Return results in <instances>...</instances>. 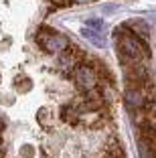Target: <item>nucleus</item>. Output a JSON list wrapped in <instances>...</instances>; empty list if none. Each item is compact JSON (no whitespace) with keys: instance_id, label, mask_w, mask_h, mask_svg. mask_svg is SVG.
<instances>
[{"instance_id":"1","label":"nucleus","mask_w":156,"mask_h":158,"mask_svg":"<svg viewBox=\"0 0 156 158\" xmlns=\"http://www.w3.org/2000/svg\"><path fill=\"white\" fill-rule=\"evenodd\" d=\"M37 43L41 45V49H45L47 53H61L69 47V41L63 35L55 33V31H49V28H39L37 33Z\"/></svg>"},{"instance_id":"2","label":"nucleus","mask_w":156,"mask_h":158,"mask_svg":"<svg viewBox=\"0 0 156 158\" xmlns=\"http://www.w3.org/2000/svg\"><path fill=\"white\" fill-rule=\"evenodd\" d=\"M73 81L75 87H79L81 91H91L97 85V75L87 63H79L77 67H73Z\"/></svg>"},{"instance_id":"3","label":"nucleus","mask_w":156,"mask_h":158,"mask_svg":"<svg viewBox=\"0 0 156 158\" xmlns=\"http://www.w3.org/2000/svg\"><path fill=\"white\" fill-rule=\"evenodd\" d=\"M61 120L67 122V124H71V126H75V124H79V122H81V114L77 112L75 103H73V106H67V107H63V110H61Z\"/></svg>"},{"instance_id":"4","label":"nucleus","mask_w":156,"mask_h":158,"mask_svg":"<svg viewBox=\"0 0 156 158\" xmlns=\"http://www.w3.org/2000/svg\"><path fill=\"white\" fill-rule=\"evenodd\" d=\"M31 87H32V81L27 79L24 75H16V77H14V89L19 93H27Z\"/></svg>"},{"instance_id":"5","label":"nucleus","mask_w":156,"mask_h":158,"mask_svg":"<svg viewBox=\"0 0 156 158\" xmlns=\"http://www.w3.org/2000/svg\"><path fill=\"white\" fill-rule=\"evenodd\" d=\"M37 120H39V124H43V126H47V128H51L53 126V114L49 112V110H41L39 112V116H37Z\"/></svg>"},{"instance_id":"6","label":"nucleus","mask_w":156,"mask_h":158,"mask_svg":"<svg viewBox=\"0 0 156 158\" xmlns=\"http://www.w3.org/2000/svg\"><path fill=\"white\" fill-rule=\"evenodd\" d=\"M20 154H23V156H27V158H31L32 154H35V148H32L31 144H27V146H23V150H20Z\"/></svg>"},{"instance_id":"7","label":"nucleus","mask_w":156,"mask_h":158,"mask_svg":"<svg viewBox=\"0 0 156 158\" xmlns=\"http://www.w3.org/2000/svg\"><path fill=\"white\" fill-rule=\"evenodd\" d=\"M73 2H77V4H85V2H91V0H73Z\"/></svg>"}]
</instances>
